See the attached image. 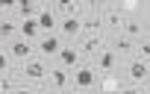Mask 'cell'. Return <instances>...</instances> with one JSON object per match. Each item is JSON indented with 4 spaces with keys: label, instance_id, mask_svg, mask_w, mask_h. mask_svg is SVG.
<instances>
[{
    "label": "cell",
    "instance_id": "cell-28",
    "mask_svg": "<svg viewBox=\"0 0 150 94\" xmlns=\"http://www.w3.org/2000/svg\"><path fill=\"white\" fill-rule=\"evenodd\" d=\"M0 21H3V12H0Z\"/></svg>",
    "mask_w": 150,
    "mask_h": 94
},
{
    "label": "cell",
    "instance_id": "cell-21",
    "mask_svg": "<svg viewBox=\"0 0 150 94\" xmlns=\"http://www.w3.org/2000/svg\"><path fill=\"white\" fill-rule=\"evenodd\" d=\"M121 33H124V35H129V38H138L144 30H141V24H138V21L127 18V21H124V27H121Z\"/></svg>",
    "mask_w": 150,
    "mask_h": 94
},
{
    "label": "cell",
    "instance_id": "cell-20",
    "mask_svg": "<svg viewBox=\"0 0 150 94\" xmlns=\"http://www.w3.org/2000/svg\"><path fill=\"white\" fill-rule=\"evenodd\" d=\"M115 53H121V56H129L132 50H135V44H132V38L129 35H121V38H115Z\"/></svg>",
    "mask_w": 150,
    "mask_h": 94
},
{
    "label": "cell",
    "instance_id": "cell-27",
    "mask_svg": "<svg viewBox=\"0 0 150 94\" xmlns=\"http://www.w3.org/2000/svg\"><path fill=\"white\" fill-rule=\"evenodd\" d=\"M141 85H144V88H150V76H147V79H144V82H141Z\"/></svg>",
    "mask_w": 150,
    "mask_h": 94
},
{
    "label": "cell",
    "instance_id": "cell-4",
    "mask_svg": "<svg viewBox=\"0 0 150 94\" xmlns=\"http://www.w3.org/2000/svg\"><path fill=\"white\" fill-rule=\"evenodd\" d=\"M77 47H80V56L83 59H94L100 50H106L109 47V41H106V35H77Z\"/></svg>",
    "mask_w": 150,
    "mask_h": 94
},
{
    "label": "cell",
    "instance_id": "cell-16",
    "mask_svg": "<svg viewBox=\"0 0 150 94\" xmlns=\"http://www.w3.org/2000/svg\"><path fill=\"white\" fill-rule=\"evenodd\" d=\"M97 88H100V91H121V88H127V85L118 79V71H106V74L100 76Z\"/></svg>",
    "mask_w": 150,
    "mask_h": 94
},
{
    "label": "cell",
    "instance_id": "cell-3",
    "mask_svg": "<svg viewBox=\"0 0 150 94\" xmlns=\"http://www.w3.org/2000/svg\"><path fill=\"white\" fill-rule=\"evenodd\" d=\"M62 44H65V38H62V33H41V38L35 41V50H38V56H44V59H56V53L62 50Z\"/></svg>",
    "mask_w": 150,
    "mask_h": 94
},
{
    "label": "cell",
    "instance_id": "cell-15",
    "mask_svg": "<svg viewBox=\"0 0 150 94\" xmlns=\"http://www.w3.org/2000/svg\"><path fill=\"white\" fill-rule=\"evenodd\" d=\"M41 9H44V3H41V0H18L15 15H18V18H33V15H38Z\"/></svg>",
    "mask_w": 150,
    "mask_h": 94
},
{
    "label": "cell",
    "instance_id": "cell-10",
    "mask_svg": "<svg viewBox=\"0 0 150 94\" xmlns=\"http://www.w3.org/2000/svg\"><path fill=\"white\" fill-rule=\"evenodd\" d=\"M59 33H62V38H77L83 33V18L80 15H62L59 18Z\"/></svg>",
    "mask_w": 150,
    "mask_h": 94
},
{
    "label": "cell",
    "instance_id": "cell-2",
    "mask_svg": "<svg viewBox=\"0 0 150 94\" xmlns=\"http://www.w3.org/2000/svg\"><path fill=\"white\" fill-rule=\"evenodd\" d=\"M47 74H50V65H47L44 56H30V59L21 62V76L30 85H44L47 82Z\"/></svg>",
    "mask_w": 150,
    "mask_h": 94
},
{
    "label": "cell",
    "instance_id": "cell-8",
    "mask_svg": "<svg viewBox=\"0 0 150 94\" xmlns=\"http://www.w3.org/2000/svg\"><path fill=\"white\" fill-rule=\"evenodd\" d=\"M91 62H94L97 74H106V71H115V68H118V53H115V47L109 44V47H106V50H100Z\"/></svg>",
    "mask_w": 150,
    "mask_h": 94
},
{
    "label": "cell",
    "instance_id": "cell-6",
    "mask_svg": "<svg viewBox=\"0 0 150 94\" xmlns=\"http://www.w3.org/2000/svg\"><path fill=\"white\" fill-rule=\"evenodd\" d=\"M80 62H83V56H80V47H77V44H62V50H59L56 59H53V65L68 68V71H74Z\"/></svg>",
    "mask_w": 150,
    "mask_h": 94
},
{
    "label": "cell",
    "instance_id": "cell-14",
    "mask_svg": "<svg viewBox=\"0 0 150 94\" xmlns=\"http://www.w3.org/2000/svg\"><path fill=\"white\" fill-rule=\"evenodd\" d=\"M103 12H88L83 18V35H103Z\"/></svg>",
    "mask_w": 150,
    "mask_h": 94
},
{
    "label": "cell",
    "instance_id": "cell-17",
    "mask_svg": "<svg viewBox=\"0 0 150 94\" xmlns=\"http://www.w3.org/2000/svg\"><path fill=\"white\" fill-rule=\"evenodd\" d=\"M15 35H18V18L3 15V21H0V41H9Z\"/></svg>",
    "mask_w": 150,
    "mask_h": 94
},
{
    "label": "cell",
    "instance_id": "cell-26",
    "mask_svg": "<svg viewBox=\"0 0 150 94\" xmlns=\"http://www.w3.org/2000/svg\"><path fill=\"white\" fill-rule=\"evenodd\" d=\"M41 3H44V6H53V3H56V0H41Z\"/></svg>",
    "mask_w": 150,
    "mask_h": 94
},
{
    "label": "cell",
    "instance_id": "cell-5",
    "mask_svg": "<svg viewBox=\"0 0 150 94\" xmlns=\"http://www.w3.org/2000/svg\"><path fill=\"white\" fill-rule=\"evenodd\" d=\"M6 44H9V56H12L15 62H24V59L35 56V41H30V38H24V35H15V38H9Z\"/></svg>",
    "mask_w": 150,
    "mask_h": 94
},
{
    "label": "cell",
    "instance_id": "cell-13",
    "mask_svg": "<svg viewBox=\"0 0 150 94\" xmlns=\"http://www.w3.org/2000/svg\"><path fill=\"white\" fill-rule=\"evenodd\" d=\"M18 35L30 38V41H38L41 38V27H38V18H18Z\"/></svg>",
    "mask_w": 150,
    "mask_h": 94
},
{
    "label": "cell",
    "instance_id": "cell-1",
    "mask_svg": "<svg viewBox=\"0 0 150 94\" xmlns=\"http://www.w3.org/2000/svg\"><path fill=\"white\" fill-rule=\"evenodd\" d=\"M71 88L74 91H91L97 88V68L91 59H83L77 68L71 71Z\"/></svg>",
    "mask_w": 150,
    "mask_h": 94
},
{
    "label": "cell",
    "instance_id": "cell-7",
    "mask_svg": "<svg viewBox=\"0 0 150 94\" xmlns=\"http://www.w3.org/2000/svg\"><path fill=\"white\" fill-rule=\"evenodd\" d=\"M150 76V62L147 59H138V56H132V59H127V79L129 82H144Z\"/></svg>",
    "mask_w": 150,
    "mask_h": 94
},
{
    "label": "cell",
    "instance_id": "cell-24",
    "mask_svg": "<svg viewBox=\"0 0 150 94\" xmlns=\"http://www.w3.org/2000/svg\"><path fill=\"white\" fill-rule=\"evenodd\" d=\"M15 9H18V0H0V12L3 15H15Z\"/></svg>",
    "mask_w": 150,
    "mask_h": 94
},
{
    "label": "cell",
    "instance_id": "cell-23",
    "mask_svg": "<svg viewBox=\"0 0 150 94\" xmlns=\"http://www.w3.org/2000/svg\"><path fill=\"white\" fill-rule=\"evenodd\" d=\"M12 56H9V50H0V74H6V71H12Z\"/></svg>",
    "mask_w": 150,
    "mask_h": 94
},
{
    "label": "cell",
    "instance_id": "cell-11",
    "mask_svg": "<svg viewBox=\"0 0 150 94\" xmlns=\"http://www.w3.org/2000/svg\"><path fill=\"white\" fill-rule=\"evenodd\" d=\"M53 9H56L59 18L62 15H80V18H86V3H83V0H56Z\"/></svg>",
    "mask_w": 150,
    "mask_h": 94
},
{
    "label": "cell",
    "instance_id": "cell-18",
    "mask_svg": "<svg viewBox=\"0 0 150 94\" xmlns=\"http://www.w3.org/2000/svg\"><path fill=\"white\" fill-rule=\"evenodd\" d=\"M21 88H24V82H21L12 71L0 74V91H21Z\"/></svg>",
    "mask_w": 150,
    "mask_h": 94
},
{
    "label": "cell",
    "instance_id": "cell-25",
    "mask_svg": "<svg viewBox=\"0 0 150 94\" xmlns=\"http://www.w3.org/2000/svg\"><path fill=\"white\" fill-rule=\"evenodd\" d=\"M121 9L124 12H135L138 9V0H121Z\"/></svg>",
    "mask_w": 150,
    "mask_h": 94
},
{
    "label": "cell",
    "instance_id": "cell-19",
    "mask_svg": "<svg viewBox=\"0 0 150 94\" xmlns=\"http://www.w3.org/2000/svg\"><path fill=\"white\" fill-rule=\"evenodd\" d=\"M103 21H106L109 27L121 30V27H124V21H127V15H124V9H106V12H103Z\"/></svg>",
    "mask_w": 150,
    "mask_h": 94
},
{
    "label": "cell",
    "instance_id": "cell-9",
    "mask_svg": "<svg viewBox=\"0 0 150 94\" xmlns=\"http://www.w3.org/2000/svg\"><path fill=\"white\" fill-rule=\"evenodd\" d=\"M44 85H50V88H56V91L71 88V71H68V68L53 65V68H50V74H47V82H44Z\"/></svg>",
    "mask_w": 150,
    "mask_h": 94
},
{
    "label": "cell",
    "instance_id": "cell-12",
    "mask_svg": "<svg viewBox=\"0 0 150 94\" xmlns=\"http://www.w3.org/2000/svg\"><path fill=\"white\" fill-rule=\"evenodd\" d=\"M35 18H38L41 33H59V15H56V9H53V6H44Z\"/></svg>",
    "mask_w": 150,
    "mask_h": 94
},
{
    "label": "cell",
    "instance_id": "cell-22",
    "mask_svg": "<svg viewBox=\"0 0 150 94\" xmlns=\"http://www.w3.org/2000/svg\"><path fill=\"white\" fill-rule=\"evenodd\" d=\"M132 56H138V59H147V62H150V38L138 41V44H135V50H132Z\"/></svg>",
    "mask_w": 150,
    "mask_h": 94
}]
</instances>
